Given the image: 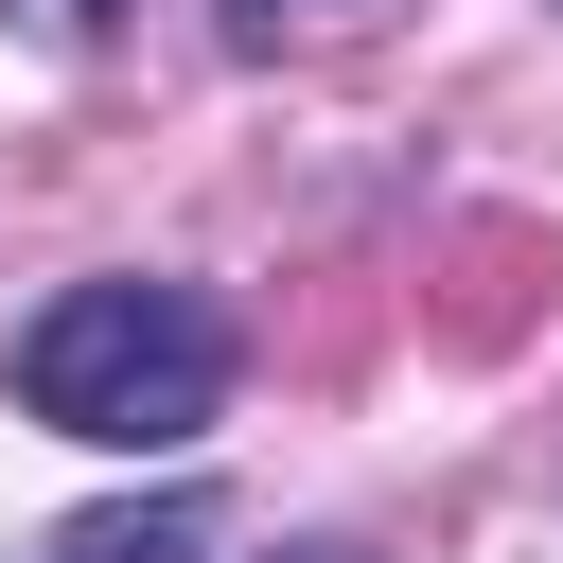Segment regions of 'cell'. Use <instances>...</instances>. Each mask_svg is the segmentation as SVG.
I'll use <instances>...</instances> for the list:
<instances>
[{"instance_id": "cell-4", "label": "cell", "mask_w": 563, "mask_h": 563, "mask_svg": "<svg viewBox=\"0 0 563 563\" xmlns=\"http://www.w3.org/2000/svg\"><path fill=\"white\" fill-rule=\"evenodd\" d=\"M0 18H18V35H35V53H88V35H106V18H123V0H0Z\"/></svg>"}, {"instance_id": "cell-5", "label": "cell", "mask_w": 563, "mask_h": 563, "mask_svg": "<svg viewBox=\"0 0 563 563\" xmlns=\"http://www.w3.org/2000/svg\"><path fill=\"white\" fill-rule=\"evenodd\" d=\"M299 563H352V545H299Z\"/></svg>"}, {"instance_id": "cell-3", "label": "cell", "mask_w": 563, "mask_h": 563, "mask_svg": "<svg viewBox=\"0 0 563 563\" xmlns=\"http://www.w3.org/2000/svg\"><path fill=\"white\" fill-rule=\"evenodd\" d=\"M229 18V53H282V35H334V18H369V0H211Z\"/></svg>"}, {"instance_id": "cell-1", "label": "cell", "mask_w": 563, "mask_h": 563, "mask_svg": "<svg viewBox=\"0 0 563 563\" xmlns=\"http://www.w3.org/2000/svg\"><path fill=\"white\" fill-rule=\"evenodd\" d=\"M0 387H18V422L88 440V457H194V440L229 422V387H246V334H229L211 282L88 264V282H53V299L18 317Z\"/></svg>"}, {"instance_id": "cell-2", "label": "cell", "mask_w": 563, "mask_h": 563, "mask_svg": "<svg viewBox=\"0 0 563 563\" xmlns=\"http://www.w3.org/2000/svg\"><path fill=\"white\" fill-rule=\"evenodd\" d=\"M211 545H229V510L176 475V493H106V510H70L35 563H211Z\"/></svg>"}]
</instances>
